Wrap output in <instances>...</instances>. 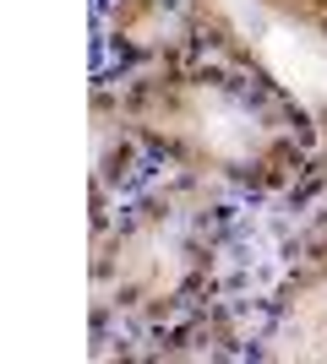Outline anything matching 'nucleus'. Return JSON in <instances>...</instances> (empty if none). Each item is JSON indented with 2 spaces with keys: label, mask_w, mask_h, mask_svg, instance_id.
Instances as JSON below:
<instances>
[{
  "label": "nucleus",
  "mask_w": 327,
  "mask_h": 364,
  "mask_svg": "<svg viewBox=\"0 0 327 364\" xmlns=\"http://www.w3.org/2000/svg\"><path fill=\"white\" fill-rule=\"evenodd\" d=\"M147 158L229 196L300 207L322 147L311 120L251 65L202 49L158 71H109Z\"/></svg>",
  "instance_id": "nucleus-1"
},
{
  "label": "nucleus",
  "mask_w": 327,
  "mask_h": 364,
  "mask_svg": "<svg viewBox=\"0 0 327 364\" xmlns=\"http://www.w3.org/2000/svg\"><path fill=\"white\" fill-rule=\"evenodd\" d=\"M234 240V196L213 180L164 168L109 218H93V332H164L218 299Z\"/></svg>",
  "instance_id": "nucleus-2"
},
{
  "label": "nucleus",
  "mask_w": 327,
  "mask_h": 364,
  "mask_svg": "<svg viewBox=\"0 0 327 364\" xmlns=\"http://www.w3.org/2000/svg\"><path fill=\"white\" fill-rule=\"evenodd\" d=\"M191 6H197L207 49L267 76L311 120L322 164L306 201L295 207V250L327 245V16L306 11L300 0H191Z\"/></svg>",
  "instance_id": "nucleus-3"
},
{
  "label": "nucleus",
  "mask_w": 327,
  "mask_h": 364,
  "mask_svg": "<svg viewBox=\"0 0 327 364\" xmlns=\"http://www.w3.org/2000/svg\"><path fill=\"white\" fill-rule=\"evenodd\" d=\"M104 71H158L202 55V22L191 0H98Z\"/></svg>",
  "instance_id": "nucleus-4"
},
{
  "label": "nucleus",
  "mask_w": 327,
  "mask_h": 364,
  "mask_svg": "<svg viewBox=\"0 0 327 364\" xmlns=\"http://www.w3.org/2000/svg\"><path fill=\"white\" fill-rule=\"evenodd\" d=\"M256 359H300L327 364V245L295 250V267L267 299V321L251 337Z\"/></svg>",
  "instance_id": "nucleus-5"
},
{
  "label": "nucleus",
  "mask_w": 327,
  "mask_h": 364,
  "mask_svg": "<svg viewBox=\"0 0 327 364\" xmlns=\"http://www.w3.org/2000/svg\"><path fill=\"white\" fill-rule=\"evenodd\" d=\"M147 147H142L137 125L120 104L115 76L93 82V104H88V207L93 218H109L142 180H147Z\"/></svg>",
  "instance_id": "nucleus-6"
},
{
  "label": "nucleus",
  "mask_w": 327,
  "mask_h": 364,
  "mask_svg": "<svg viewBox=\"0 0 327 364\" xmlns=\"http://www.w3.org/2000/svg\"><path fill=\"white\" fill-rule=\"evenodd\" d=\"M306 11H316V16H327V0H300Z\"/></svg>",
  "instance_id": "nucleus-7"
}]
</instances>
